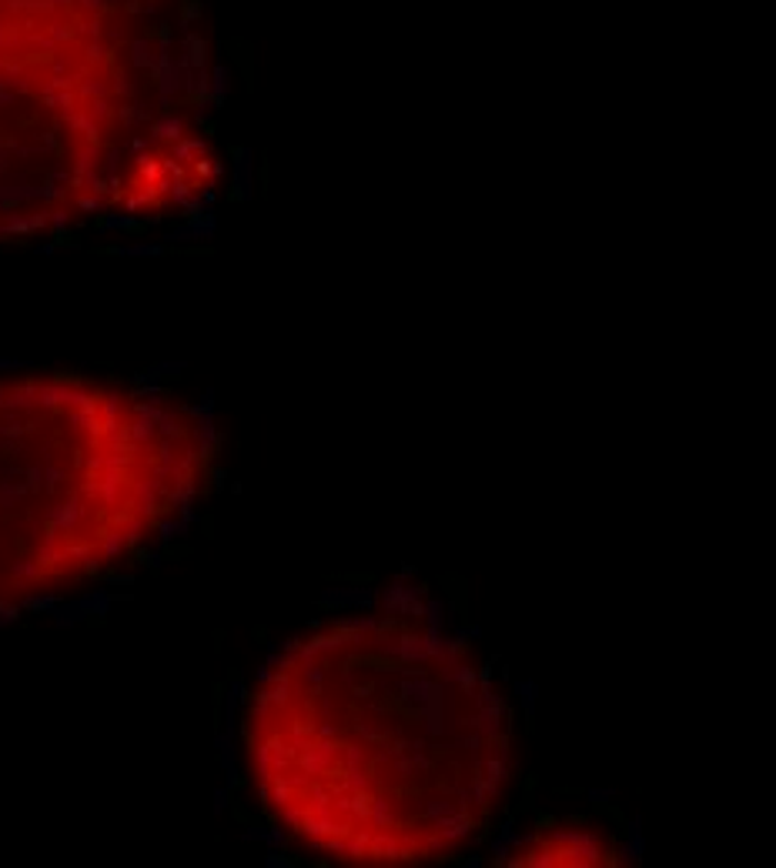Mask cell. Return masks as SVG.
I'll list each match as a JSON object with an SVG mask.
<instances>
[{
  "label": "cell",
  "mask_w": 776,
  "mask_h": 868,
  "mask_svg": "<svg viewBox=\"0 0 776 868\" xmlns=\"http://www.w3.org/2000/svg\"><path fill=\"white\" fill-rule=\"evenodd\" d=\"M208 181L138 0H0V244L161 217Z\"/></svg>",
  "instance_id": "cell-2"
},
{
  "label": "cell",
  "mask_w": 776,
  "mask_h": 868,
  "mask_svg": "<svg viewBox=\"0 0 776 868\" xmlns=\"http://www.w3.org/2000/svg\"><path fill=\"white\" fill-rule=\"evenodd\" d=\"M616 838L586 818H552L532 828L512 851L509 865H616Z\"/></svg>",
  "instance_id": "cell-4"
},
{
  "label": "cell",
  "mask_w": 776,
  "mask_h": 868,
  "mask_svg": "<svg viewBox=\"0 0 776 868\" xmlns=\"http://www.w3.org/2000/svg\"><path fill=\"white\" fill-rule=\"evenodd\" d=\"M252 795L295 848L339 865L442 861L476 845L515 779L512 708L476 645L415 608L311 625L242 711Z\"/></svg>",
  "instance_id": "cell-1"
},
{
  "label": "cell",
  "mask_w": 776,
  "mask_h": 868,
  "mask_svg": "<svg viewBox=\"0 0 776 868\" xmlns=\"http://www.w3.org/2000/svg\"><path fill=\"white\" fill-rule=\"evenodd\" d=\"M217 435L161 392L84 375L0 378V614L118 575L214 481Z\"/></svg>",
  "instance_id": "cell-3"
}]
</instances>
